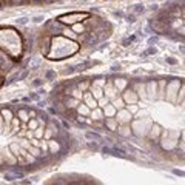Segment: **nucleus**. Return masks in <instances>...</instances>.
Wrapping results in <instances>:
<instances>
[{"mask_svg":"<svg viewBox=\"0 0 185 185\" xmlns=\"http://www.w3.org/2000/svg\"><path fill=\"white\" fill-rule=\"evenodd\" d=\"M3 127V122H2V114H0V128Z\"/></svg>","mask_w":185,"mask_h":185,"instance_id":"412c9836","label":"nucleus"},{"mask_svg":"<svg viewBox=\"0 0 185 185\" xmlns=\"http://www.w3.org/2000/svg\"><path fill=\"white\" fill-rule=\"evenodd\" d=\"M28 127H29V130L34 131V130L39 127V125H37V120H34V119H33V120H28Z\"/></svg>","mask_w":185,"mask_h":185,"instance_id":"a211bd4d","label":"nucleus"},{"mask_svg":"<svg viewBox=\"0 0 185 185\" xmlns=\"http://www.w3.org/2000/svg\"><path fill=\"white\" fill-rule=\"evenodd\" d=\"M107 125H108L111 130H114V127H116V119H110V120H107Z\"/></svg>","mask_w":185,"mask_h":185,"instance_id":"6ab92c4d","label":"nucleus"},{"mask_svg":"<svg viewBox=\"0 0 185 185\" xmlns=\"http://www.w3.org/2000/svg\"><path fill=\"white\" fill-rule=\"evenodd\" d=\"M48 145H50V148H51V151H57L59 150V144H56L54 140H50V142H46Z\"/></svg>","mask_w":185,"mask_h":185,"instance_id":"dca6fc26","label":"nucleus"},{"mask_svg":"<svg viewBox=\"0 0 185 185\" xmlns=\"http://www.w3.org/2000/svg\"><path fill=\"white\" fill-rule=\"evenodd\" d=\"M73 29H74V33H77V34H80V33H85V31H87V29H85V26H83V25H79V23L73 25Z\"/></svg>","mask_w":185,"mask_h":185,"instance_id":"9b49d317","label":"nucleus"},{"mask_svg":"<svg viewBox=\"0 0 185 185\" xmlns=\"http://www.w3.org/2000/svg\"><path fill=\"white\" fill-rule=\"evenodd\" d=\"M130 119H131V113L128 110H125V108L119 110L117 116H116V122H120L122 125H125L127 122H130Z\"/></svg>","mask_w":185,"mask_h":185,"instance_id":"f257e3e1","label":"nucleus"},{"mask_svg":"<svg viewBox=\"0 0 185 185\" xmlns=\"http://www.w3.org/2000/svg\"><path fill=\"white\" fill-rule=\"evenodd\" d=\"M133 90H127V91L124 92V100L125 102H131V103H134L136 100H137V96L136 94H133Z\"/></svg>","mask_w":185,"mask_h":185,"instance_id":"7ed1b4c3","label":"nucleus"},{"mask_svg":"<svg viewBox=\"0 0 185 185\" xmlns=\"http://www.w3.org/2000/svg\"><path fill=\"white\" fill-rule=\"evenodd\" d=\"M103 108H105V113H107V114H110V116L114 114V107H113V105H105Z\"/></svg>","mask_w":185,"mask_h":185,"instance_id":"f3484780","label":"nucleus"},{"mask_svg":"<svg viewBox=\"0 0 185 185\" xmlns=\"http://www.w3.org/2000/svg\"><path fill=\"white\" fill-rule=\"evenodd\" d=\"M124 103H125L124 99H114V100H113V107H114V108H119V110L124 108Z\"/></svg>","mask_w":185,"mask_h":185,"instance_id":"1a4fd4ad","label":"nucleus"},{"mask_svg":"<svg viewBox=\"0 0 185 185\" xmlns=\"http://www.w3.org/2000/svg\"><path fill=\"white\" fill-rule=\"evenodd\" d=\"M18 117H20L23 122H28V120H29V116H28V113H26V111H23V110L18 111Z\"/></svg>","mask_w":185,"mask_h":185,"instance_id":"f8f14e48","label":"nucleus"},{"mask_svg":"<svg viewBox=\"0 0 185 185\" xmlns=\"http://www.w3.org/2000/svg\"><path fill=\"white\" fill-rule=\"evenodd\" d=\"M53 134H54V125H50V128H48V131H45V134H43V136L50 139V137H51Z\"/></svg>","mask_w":185,"mask_h":185,"instance_id":"2eb2a0df","label":"nucleus"},{"mask_svg":"<svg viewBox=\"0 0 185 185\" xmlns=\"http://www.w3.org/2000/svg\"><path fill=\"white\" fill-rule=\"evenodd\" d=\"M91 117L94 119V120L102 119V110H100V108H94V111L91 113Z\"/></svg>","mask_w":185,"mask_h":185,"instance_id":"6e6552de","label":"nucleus"},{"mask_svg":"<svg viewBox=\"0 0 185 185\" xmlns=\"http://www.w3.org/2000/svg\"><path fill=\"white\" fill-rule=\"evenodd\" d=\"M11 124H13V131H14V133H17L18 128H20V122H18V117H13Z\"/></svg>","mask_w":185,"mask_h":185,"instance_id":"9d476101","label":"nucleus"},{"mask_svg":"<svg viewBox=\"0 0 185 185\" xmlns=\"http://www.w3.org/2000/svg\"><path fill=\"white\" fill-rule=\"evenodd\" d=\"M137 110H139V107H137V105H134V103H131V105L128 107V111H130V113H136Z\"/></svg>","mask_w":185,"mask_h":185,"instance_id":"aec40b11","label":"nucleus"},{"mask_svg":"<svg viewBox=\"0 0 185 185\" xmlns=\"http://www.w3.org/2000/svg\"><path fill=\"white\" fill-rule=\"evenodd\" d=\"M147 87H148L147 97H150V99H154V97H156V87H157V83H156V82H150Z\"/></svg>","mask_w":185,"mask_h":185,"instance_id":"20e7f679","label":"nucleus"},{"mask_svg":"<svg viewBox=\"0 0 185 185\" xmlns=\"http://www.w3.org/2000/svg\"><path fill=\"white\" fill-rule=\"evenodd\" d=\"M83 100H85V105L90 108V110H94V108H97V100L92 97L91 92H87L83 94Z\"/></svg>","mask_w":185,"mask_h":185,"instance_id":"f03ea898","label":"nucleus"},{"mask_svg":"<svg viewBox=\"0 0 185 185\" xmlns=\"http://www.w3.org/2000/svg\"><path fill=\"white\" fill-rule=\"evenodd\" d=\"M136 90H137V96H140L142 99H147V92H145V85H142V83H137V85H136Z\"/></svg>","mask_w":185,"mask_h":185,"instance_id":"39448f33","label":"nucleus"},{"mask_svg":"<svg viewBox=\"0 0 185 185\" xmlns=\"http://www.w3.org/2000/svg\"><path fill=\"white\" fill-rule=\"evenodd\" d=\"M34 137L36 139H40V137H43V134H45V130H43V127H37L36 130H34Z\"/></svg>","mask_w":185,"mask_h":185,"instance_id":"0eeeda50","label":"nucleus"},{"mask_svg":"<svg viewBox=\"0 0 185 185\" xmlns=\"http://www.w3.org/2000/svg\"><path fill=\"white\" fill-rule=\"evenodd\" d=\"M77 111H79V114H82V116H85V114H90V108H88L85 103L79 105V107H77Z\"/></svg>","mask_w":185,"mask_h":185,"instance_id":"423d86ee","label":"nucleus"},{"mask_svg":"<svg viewBox=\"0 0 185 185\" xmlns=\"http://www.w3.org/2000/svg\"><path fill=\"white\" fill-rule=\"evenodd\" d=\"M77 102H79L77 99H74V97H71L70 100H66V107H68V108H74V107L77 105Z\"/></svg>","mask_w":185,"mask_h":185,"instance_id":"4468645a","label":"nucleus"},{"mask_svg":"<svg viewBox=\"0 0 185 185\" xmlns=\"http://www.w3.org/2000/svg\"><path fill=\"white\" fill-rule=\"evenodd\" d=\"M71 96H73L74 99H77V100H79V99H82V97H83V91H80L79 88H76V90L73 91V94H71Z\"/></svg>","mask_w":185,"mask_h":185,"instance_id":"ddd939ff","label":"nucleus"}]
</instances>
